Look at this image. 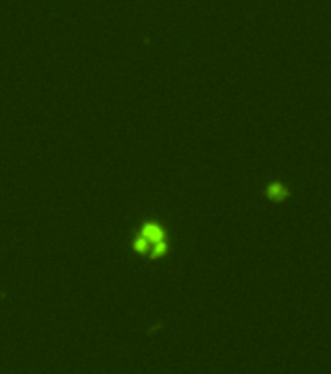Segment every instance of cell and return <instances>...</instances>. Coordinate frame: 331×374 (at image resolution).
I'll use <instances>...</instances> for the list:
<instances>
[{"label":"cell","mask_w":331,"mask_h":374,"mask_svg":"<svg viewBox=\"0 0 331 374\" xmlns=\"http://www.w3.org/2000/svg\"><path fill=\"white\" fill-rule=\"evenodd\" d=\"M138 250L140 252H152V254H160V252H164V238H162V232H160V228H152V230H148L146 234H142V238H140V242H138Z\"/></svg>","instance_id":"cell-1"}]
</instances>
